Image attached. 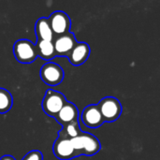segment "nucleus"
<instances>
[{
  "instance_id": "nucleus-6",
  "label": "nucleus",
  "mask_w": 160,
  "mask_h": 160,
  "mask_svg": "<svg viewBox=\"0 0 160 160\" xmlns=\"http://www.w3.org/2000/svg\"><path fill=\"white\" fill-rule=\"evenodd\" d=\"M40 77L46 84L55 86L62 82L64 79V70L59 65L49 62L42 66L40 69Z\"/></svg>"
},
{
  "instance_id": "nucleus-3",
  "label": "nucleus",
  "mask_w": 160,
  "mask_h": 160,
  "mask_svg": "<svg viewBox=\"0 0 160 160\" xmlns=\"http://www.w3.org/2000/svg\"><path fill=\"white\" fill-rule=\"evenodd\" d=\"M66 102L67 100L63 94L52 89H48L42 100V109L46 114L55 117Z\"/></svg>"
},
{
  "instance_id": "nucleus-1",
  "label": "nucleus",
  "mask_w": 160,
  "mask_h": 160,
  "mask_svg": "<svg viewBox=\"0 0 160 160\" xmlns=\"http://www.w3.org/2000/svg\"><path fill=\"white\" fill-rule=\"evenodd\" d=\"M74 149L79 156H94L101 148L100 142L94 135L87 132H81L77 137L70 139Z\"/></svg>"
},
{
  "instance_id": "nucleus-10",
  "label": "nucleus",
  "mask_w": 160,
  "mask_h": 160,
  "mask_svg": "<svg viewBox=\"0 0 160 160\" xmlns=\"http://www.w3.org/2000/svg\"><path fill=\"white\" fill-rule=\"evenodd\" d=\"M90 55V47L85 42H77L70 53L68 54V60L73 66L82 65Z\"/></svg>"
},
{
  "instance_id": "nucleus-13",
  "label": "nucleus",
  "mask_w": 160,
  "mask_h": 160,
  "mask_svg": "<svg viewBox=\"0 0 160 160\" xmlns=\"http://www.w3.org/2000/svg\"><path fill=\"white\" fill-rule=\"evenodd\" d=\"M35 46H36L38 56L41 57L42 59L46 61H51L52 58L56 56L52 41L38 39Z\"/></svg>"
},
{
  "instance_id": "nucleus-5",
  "label": "nucleus",
  "mask_w": 160,
  "mask_h": 160,
  "mask_svg": "<svg viewBox=\"0 0 160 160\" xmlns=\"http://www.w3.org/2000/svg\"><path fill=\"white\" fill-rule=\"evenodd\" d=\"M53 154L54 156L61 160H70L74 158L79 157L76 150L74 149L71 140L64 135L61 131L58 133V138L53 143Z\"/></svg>"
},
{
  "instance_id": "nucleus-12",
  "label": "nucleus",
  "mask_w": 160,
  "mask_h": 160,
  "mask_svg": "<svg viewBox=\"0 0 160 160\" xmlns=\"http://www.w3.org/2000/svg\"><path fill=\"white\" fill-rule=\"evenodd\" d=\"M35 32L38 37V39L41 40H48L52 41L53 39V33L51 28L49 19L47 18H39L35 26Z\"/></svg>"
},
{
  "instance_id": "nucleus-2",
  "label": "nucleus",
  "mask_w": 160,
  "mask_h": 160,
  "mask_svg": "<svg viewBox=\"0 0 160 160\" xmlns=\"http://www.w3.org/2000/svg\"><path fill=\"white\" fill-rule=\"evenodd\" d=\"M98 107L101 112L104 122H114L116 121L122 113V105L120 101L113 97H107L102 98Z\"/></svg>"
},
{
  "instance_id": "nucleus-8",
  "label": "nucleus",
  "mask_w": 160,
  "mask_h": 160,
  "mask_svg": "<svg viewBox=\"0 0 160 160\" xmlns=\"http://www.w3.org/2000/svg\"><path fill=\"white\" fill-rule=\"evenodd\" d=\"M81 119L82 123L89 128H98L104 123V119L98 105H88L82 112Z\"/></svg>"
},
{
  "instance_id": "nucleus-16",
  "label": "nucleus",
  "mask_w": 160,
  "mask_h": 160,
  "mask_svg": "<svg viewBox=\"0 0 160 160\" xmlns=\"http://www.w3.org/2000/svg\"><path fill=\"white\" fill-rule=\"evenodd\" d=\"M22 160H43V156L41 152L38 150H33L27 153Z\"/></svg>"
},
{
  "instance_id": "nucleus-14",
  "label": "nucleus",
  "mask_w": 160,
  "mask_h": 160,
  "mask_svg": "<svg viewBox=\"0 0 160 160\" xmlns=\"http://www.w3.org/2000/svg\"><path fill=\"white\" fill-rule=\"evenodd\" d=\"M13 99L10 93L4 89L0 88V113L8 112L12 107Z\"/></svg>"
},
{
  "instance_id": "nucleus-15",
  "label": "nucleus",
  "mask_w": 160,
  "mask_h": 160,
  "mask_svg": "<svg viewBox=\"0 0 160 160\" xmlns=\"http://www.w3.org/2000/svg\"><path fill=\"white\" fill-rule=\"evenodd\" d=\"M64 135H66L67 137H68L69 139H73L75 137H77L82 131L80 129V125H79V120H76L65 127H63V128L60 130Z\"/></svg>"
},
{
  "instance_id": "nucleus-17",
  "label": "nucleus",
  "mask_w": 160,
  "mask_h": 160,
  "mask_svg": "<svg viewBox=\"0 0 160 160\" xmlns=\"http://www.w3.org/2000/svg\"><path fill=\"white\" fill-rule=\"evenodd\" d=\"M0 160H15V158H13V157H11V156H8V155H7V156H4V157H2Z\"/></svg>"
},
{
  "instance_id": "nucleus-11",
  "label": "nucleus",
  "mask_w": 160,
  "mask_h": 160,
  "mask_svg": "<svg viewBox=\"0 0 160 160\" xmlns=\"http://www.w3.org/2000/svg\"><path fill=\"white\" fill-rule=\"evenodd\" d=\"M58 123H60L63 127L78 120L79 118V111L77 107L71 103L67 101L61 111L57 113V115L54 117Z\"/></svg>"
},
{
  "instance_id": "nucleus-9",
  "label": "nucleus",
  "mask_w": 160,
  "mask_h": 160,
  "mask_svg": "<svg viewBox=\"0 0 160 160\" xmlns=\"http://www.w3.org/2000/svg\"><path fill=\"white\" fill-rule=\"evenodd\" d=\"M76 44L77 40L75 36L70 32L63 36L56 37L53 40L56 56H68Z\"/></svg>"
},
{
  "instance_id": "nucleus-7",
  "label": "nucleus",
  "mask_w": 160,
  "mask_h": 160,
  "mask_svg": "<svg viewBox=\"0 0 160 160\" xmlns=\"http://www.w3.org/2000/svg\"><path fill=\"white\" fill-rule=\"evenodd\" d=\"M49 22H50L53 35L55 34L57 37H60V36L69 33L71 22H70L68 15L66 12L61 11V10L54 11L50 16Z\"/></svg>"
},
{
  "instance_id": "nucleus-4",
  "label": "nucleus",
  "mask_w": 160,
  "mask_h": 160,
  "mask_svg": "<svg viewBox=\"0 0 160 160\" xmlns=\"http://www.w3.org/2000/svg\"><path fill=\"white\" fill-rule=\"evenodd\" d=\"M13 53L16 59L22 64L32 63L38 56L35 44L28 39L17 40L13 46Z\"/></svg>"
}]
</instances>
